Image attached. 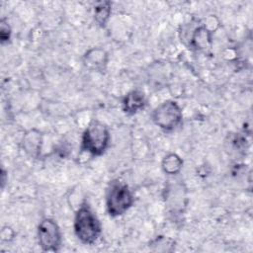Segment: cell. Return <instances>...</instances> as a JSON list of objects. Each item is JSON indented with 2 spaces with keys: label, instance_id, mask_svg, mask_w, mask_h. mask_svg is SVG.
Listing matches in <instances>:
<instances>
[{
  "label": "cell",
  "instance_id": "8",
  "mask_svg": "<svg viewBox=\"0 0 253 253\" xmlns=\"http://www.w3.org/2000/svg\"><path fill=\"white\" fill-rule=\"evenodd\" d=\"M146 101L144 94L138 90L128 92L123 100V109L128 115L136 114L145 107Z\"/></svg>",
  "mask_w": 253,
  "mask_h": 253
},
{
  "label": "cell",
  "instance_id": "11",
  "mask_svg": "<svg viewBox=\"0 0 253 253\" xmlns=\"http://www.w3.org/2000/svg\"><path fill=\"white\" fill-rule=\"evenodd\" d=\"M112 12V5L109 1L97 2L94 6V19L96 23L104 28L108 23Z\"/></svg>",
  "mask_w": 253,
  "mask_h": 253
},
{
  "label": "cell",
  "instance_id": "12",
  "mask_svg": "<svg viewBox=\"0 0 253 253\" xmlns=\"http://www.w3.org/2000/svg\"><path fill=\"white\" fill-rule=\"evenodd\" d=\"M11 34H12V31H11V27L10 25L8 24V22L4 19L1 20L0 22V39H1V42L2 43H5V42H8L11 39Z\"/></svg>",
  "mask_w": 253,
  "mask_h": 253
},
{
  "label": "cell",
  "instance_id": "2",
  "mask_svg": "<svg viewBox=\"0 0 253 253\" xmlns=\"http://www.w3.org/2000/svg\"><path fill=\"white\" fill-rule=\"evenodd\" d=\"M110 138L108 127L102 122L93 120L82 134L81 150L93 156H100L107 149Z\"/></svg>",
  "mask_w": 253,
  "mask_h": 253
},
{
  "label": "cell",
  "instance_id": "9",
  "mask_svg": "<svg viewBox=\"0 0 253 253\" xmlns=\"http://www.w3.org/2000/svg\"><path fill=\"white\" fill-rule=\"evenodd\" d=\"M211 34L205 26L196 28L191 36L190 44L196 49H206L211 45Z\"/></svg>",
  "mask_w": 253,
  "mask_h": 253
},
{
  "label": "cell",
  "instance_id": "7",
  "mask_svg": "<svg viewBox=\"0 0 253 253\" xmlns=\"http://www.w3.org/2000/svg\"><path fill=\"white\" fill-rule=\"evenodd\" d=\"M42 133L32 128L25 132L22 139V147L24 151L33 158H38L42 152Z\"/></svg>",
  "mask_w": 253,
  "mask_h": 253
},
{
  "label": "cell",
  "instance_id": "3",
  "mask_svg": "<svg viewBox=\"0 0 253 253\" xmlns=\"http://www.w3.org/2000/svg\"><path fill=\"white\" fill-rule=\"evenodd\" d=\"M133 204V196L128 186L121 181L111 182L106 196L107 211L111 216H120L126 212Z\"/></svg>",
  "mask_w": 253,
  "mask_h": 253
},
{
  "label": "cell",
  "instance_id": "5",
  "mask_svg": "<svg viewBox=\"0 0 253 253\" xmlns=\"http://www.w3.org/2000/svg\"><path fill=\"white\" fill-rule=\"evenodd\" d=\"M38 241L43 251L55 252L61 245L59 226L52 218H43L38 226Z\"/></svg>",
  "mask_w": 253,
  "mask_h": 253
},
{
  "label": "cell",
  "instance_id": "14",
  "mask_svg": "<svg viewBox=\"0 0 253 253\" xmlns=\"http://www.w3.org/2000/svg\"><path fill=\"white\" fill-rule=\"evenodd\" d=\"M6 172L4 171V169H2V188L4 187V184L6 182Z\"/></svg>",
  "mask_w": 253,
  "mask_h": 253
},
{
  "label": "cell",
  "instance_id": "6",
  "mask_svg": "<svg viewBox=\"0 0 253 253\" xmlns=\"http://www.w3.org/2000/svg\"><path fill=\"white\" fill-rule=\"evenodd\" d=\"M108 53L100 47H93L88 49L84 56V65L92 71H104L108 64Z\"/></svg>",
  "mask_w": 253,
  "mask_h": 253
},
{
  "label": "cell",
  "instance_id": "1",
  "mask_svg": "<svg viewBox=\"0 0 253 253\" xmlns=\"http://www.w3.org/2000/svg\"><path fill=\"white\" fill-rule=\"evenodd\" d=\"M73 226L77 238L85 244L95 243L102 232L99 219L86 204L81 205L77 210Z\"/></svg>",
  "mask_w": 253,
  "mask_h": 253
},
{
  "label": "cell",
  "instance_id": "13",
  "mask_svg": "<svg viewBox=\"0 0 253 253\" xmlns=\"http://www.w3.org/2000/svg\"><path fill=\"white\" fill-rule=\"evenodd\" d=\"M14 236V231L12 230L11 227L9 226H5L2 228V231H1V238L2 240L4 241H9L13 238Z\"/></svg>",
  "mask_w": 253,
  "mask_h": 253
},
{
  "label": "cell",
  "instance_id": "4",
  "mask_svg": "<svg viewBox=\"0 0 253 253\" xmlns=\"http://www.w3.org/2000/svg\"><path fill=\"white\" fill-rule=\"evenodd\" d=\"M153 123L163 130L175 129L182 122V110L177 102L167 100L158 105L152 112Z\"/></svg>",
  "mask_w": 253,
  "mask_h": 253
},
{
  "label": "cell",
  "instance_id": "10",
  "mask_svg": "<svg viewBox=\"0 0 253 253\" xmlns=\"http://www.w3.org/2000/svg\"><path fill=\"white\" fill-rule=\"evenodd\" d=\"M161 167L166 174L176 175L182 170L183 160L176 153H169L162 159Z\"/></svg>",
  "mask_w": 253,
  "mask_h": 253
}]
</instances>
